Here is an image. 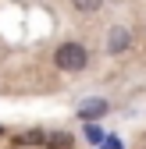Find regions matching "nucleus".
Instances as JSON below:
<instances>
[{
	"mask_svg": "<svg viewBox=\"0 0 146 149\" xmlns=\"http://www.w3.org/2000/svg\"><path fill=\"white\" fill-rule=\"evenodd\" d=\"M53 64H57L61 71H82L89 64V53L79 43H61L57 50H53Z\"/></svg>",
	"mask_w": 146,
	"mask_h": 149,
	"instance_id": "f257e3e1",
	"label": "nucleus"
},
{
	"mask_svg": "<svg viewBox=\"0 0 146 149\" xmlns=\"http://www.w3.org/2000/svg\"><path fill=\"white\" fill-rule=\"evenodd\" d=\"M103 114H107V103H103V100H89V103H82V107H79V117H86V121L103 117Z\"/></svg>",
	"mask_w": 146,
	"mask_h": 149,
	"instance_id": "f03ea898",
	"label": "nucleus"
},
{
	"mask_svg": "<svg viewBox=\"0 0 146 149\" xmlns=\"http://www.w3.org/2000/svg\"><path fill=\"white\" fill-rule=\"evenodd\" d=\"M125 46H128V29H111V39H107V50H111V53H121Z\"/></svg>",
	"mask_w": 146,
	"mask_h": 149,
	"instance_id": "7ed1b4c3",
	"label": "nucleus"
},
{
	"mask_svg": "<svg viewBox=\"0 0 146 149\" xmlns=\"http://www.w3.org/2000/svg\"><path fill=\"white\" fill-rule=\"evenodd\" d=\"M43 149H71V135L68 132H50L46 142H43Z\"/></svg>",
	"mask_w": 146,
	"mask_h": 149,
	"instance_id": "20e7f679",
	"label": "nucleus"
},
{
	"mask_svg": "<svg viewBox=\"0 0 146 149\" xmlns=\"http://www.w3.org/2000/svg\"><path fill=\"white\" fill-rule=\"evenodd\" d=\"M46 142V132H25L18 135V146H43Z\"/></svg>",
	"mask_w": 146,
	"mask_h": 149,
	"instance_id": "39448f33",
	"label": "nucleus"
},
{
	"mask_svg": "<svg viewBox=\"0 0 146 149\" xmlns=\"http://www.w3.org/2000/svg\"><path fill=\"white\" fill-rule=\"evenodd\" d=\"M71 4H75V11L93 14V11H100V4H103V0H71Z\"/></svg>",
	"mask_w": 146,
	"mask_h": 149,
	"instance_id": "423d86ee",
	"label": "nucleus"
},
{
	"mask_svg": "<svg viewBox=\"0 0 146 149\" xmlns=\"http://www.w3.org/2000/svg\"><path fill=\"white\" fill-rule=\"evenodd\" d=\"M86 139H89V142H103V132H100L96 124H89V128H86Z\"/></svg>",
	"mask_w": 146,
	"mask_h": 149,
	"instance_id": "0eeeda50",
	"label": "nucleus"
},
{
	"mask_svg": "<svg viewBox=\"0 0 146 149\" xmlns=\"http://www.w3.org/2000/svg\"><path fill=\"white\" fill-rule=\"evenodd\" d=\"M107 149H121V142L118 139H107Z\"/></svg>",
	"mask_w": 146,
	"mask_h": 149,
	"instance_id": "6e6552de",
	"label": "nucleus"
}]
</instances>
